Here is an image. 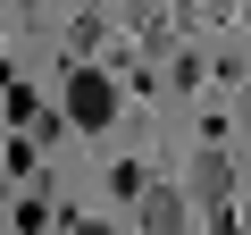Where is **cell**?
I'll return each mask as SVG.
<instances>
[{"label": "cell", "mask_w": 251, "mask_h": 235, "mask_svg": "<svg viewBox=\"0 0 251 235\" xmlns=\"http://www.w3.org/2000/svg\"><path fill=\"white\" fill-rule=\"evenodd\" d=\"M117 118V84L100 76V67H75L67 76V126H84V135H100Z\"/></svg>", "instance_id": "cell-1"}, {"label": "cell", "mask_w": 251, "mask_h": 235, "mask_svg": "<svg viewBox=\"0 0 251 235\" xmlns=\"http://www.w3.org/2000/svg\"><path fill=\"white\" fill-rule=\"evenodd\" d=\"M184 227H193V193L143 185V235H184Z\"/></svg>", "instance_id": "cell-2"}, {"label": "cell", "mask_w": 251, "mask_h": 235, "mask_svg": "<svg viewBox=\"0 0 251 235\" xmlns=\"http://www.w3.org/2000/svg\"><path fill=\"white\" fill-rule=\"evenodd\" d=\"M184 193H193V202H209V210H226V202H234V160H226V151H201V160H193V176H184Z\"/></svg>", "instance_id": "cell-3"}, {"label": "cell", "mask_w": 251, "mask_h": 235, "mask_svg": "<svg viewBox=\"0 0 251 235\" xmlns=\"http://www.w3.org/2000/svg\"><path fill=\"white\" fill-rule=\"evenodd\" d=\"M67 235H109V218H75V227H67Z\"/></svg>", "instance_id": "cell-4"}, {"label": "cell", "mask_w": 251, "mask_h": 235, "mask_svg": "<svg viewBox=\"0 0 251 235\" xmlns=\"http://www.w3.org/2000/svg\"><path fill=\"white\" fill-rule=\"evenodd\" d=\"M243 126H251V92H243Z\"/></svg>", "instance_id": "cell-5"}]
</instances>
